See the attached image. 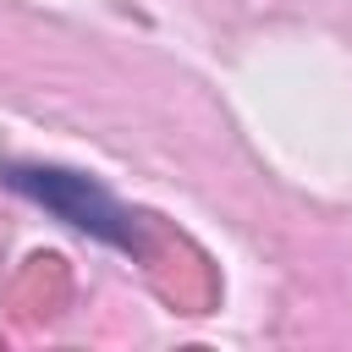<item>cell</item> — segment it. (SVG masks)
I'll return each instance as SVG.
<instances>
[{
	"mask_svg": "<svg viewBox=\"0 0 352 352\" xmlns=\"http://www.w3.org/2000/svg\"><path fill=\"white\" fill-rule=\"evenodd\" d=\"M0 182H6L11 192H22V198L44 204V209L60 214L66 226H77V231H88V236L121 248V253H138V248H143L138 220H132L104 187H94V182L77 176V170H55V165H6Z\"/></svg>",
	"mask_w": 352,
	"mask_h": 352,
	"instance_id": "obj_1",
	"label": "cell"
}]
</instances>
